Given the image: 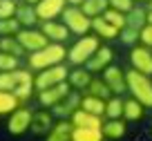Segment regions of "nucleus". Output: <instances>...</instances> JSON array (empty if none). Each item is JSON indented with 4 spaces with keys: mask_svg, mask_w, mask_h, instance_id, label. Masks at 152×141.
<instances>
[{
    "mask_svg": "<svg viewBox=\"0 0 152 141\" xmlns=\"http://www.w3.org/2000/svg\"><path fill=\"white\" fill-rule=\"evenodd\" d=\"M16 18L23 27H34L38 20V14H36V7L29 5V2H18V9H16Z\"/></svg>",
    "mask_w": 152,
    "mask_h": 141,
    "instance_id": "22",
    "label": "nucleus"
},
{
    "mask_svg": "<svg viewBox=\"0 0 152 141\" xmlns=\"http://www.w3.org/2000/svg\"><path fill=\"white\" fill-rule=\"evenodd\" d=\"M72 141H105V137L99 128H74Z\"/></svg>",
    "mask_w": 152,
    "mask_h": 141,
    "instance_id": "27",
    "label": "nucleus"
},
{
    "mask_svg": "<svg viewBox=\"0 0 152 141\" xmlns=\"http://www.w3.org/2000/svg\"><path fill=\"white\" fill-rule=\"evenodd\" d=\"M69 92H72V85L67 83V81L65 83H58V85H54V87H47V90H43V92H38V103L43 105V108L52 110L54 105H58Z\"/></svg>",
    "mask_w": 152,
    "mask_h": 141,
    "instance_id": "12",
    "label": "nucleus"
},
{
    "mask_svg": "<svg viewBox=\"0 0 152 141\" xmlns=\"http://www.w3.org/2000/svg\"><path fill=\"white\" fill-rule=\"evenodd\" d=\"M83 94H92V96H99V99H105V101L112 96V92H110L107 83H105L101 76H94V79H92V83L87 85V90H85Z\"/></svg>",
    "mask_w": 152,
    "mask_h": 141,
    "instance_id": "29",
    "label": "nucleus"
},
{
    "mask_svg": "<svg viewBox=\"0 0 152 141\" xmlns=\"http://www.w3.org/2000/svg\"><path fill=\"white\" fill-rule=\"evenodd\" d=\"M101 132H103L105 141H121L128 134V121L125 119H105Z\"/></svg>",
    "mask_w": 152,
    "mask_h": 141,
    "instance_id": "16",
    "label": "nucleus"
},
{
    "mask_svg": "<svg viewBox=\"0 0 152 141\" xmlns=\"http://www.w3.org/2000/svg\"><path fill=\"white\" fill-rule=\"evenodd\" d=\"M72 132H74V123L69 119H56L45 134V141H72Z\"/></svg>",
    "mask_w": 152,
    "mask_h": 141,
    "instance_id": "18",
    "label": "nucleus"
},
{
    "mask_svg": "<svg viewBox=\"0 0 152 141\" xmlns=\"http://www.w3.org/2000/svg\"><path fill=\"white\" fill-rule=\"evenodd\" d=\"M0 90L11 92L20 103L31 99L34 94V74L29 67H18L14 72H0Z\"/></svg>",
    "mask_w": 152,
    "mask_h": 141,
    "instance_id": "1",
    "label": "nucleus"
},
{
    "mask_svg": "<svg viewBox=\"0 0 152 141\" xmlns=\"http://www.w3.org/2000/svg\"><path fill=\"white\" fill-rule=\"evenodd\" d=\"M18 105H23L18 99H16L11 92H5V90H0V117H9Z\"/></svg>",
    "mask_w": 152,
    "mask_h": 141,
    "instance_id": "31",
    "label": "nucleus"
},
{
    "mask_svg": "<svg viewBox=\"0 0 152 141\" xmlns=\"http://www.w3.org/2000/svg\"><path fill=\"white\" fill-rule=\"evenodd\" d=\"M0 52H7V54H14V56H25V49L23 45L18 43V38L16 36H0Z\"/></svg>",
    "mask_w": 152,
    "mask_h": 141,
    "instance_id": "30",
    "label": "nucleus"
},
{
    "mask_svg": "<svg viewBox=\"0 0 152 141\" xmlns=\"http://www.w3.org/2000/svg\"><path fill=\"white\" fill-rule=\"evenodd\" d=\"M0 2H2V0H0Z\"/></svg>",
    "mask_w": 152,
    "mask_h": 141,
    "instance_id": "45",
    "label": "nucleus"
},
{
    "mask_svg": "<svg viewBox=\"0 0 152 141\" xmlns=\"http://www.w3.org/2000/svg\"><path fill=\"white\" fill-rule=\"evenodd\" d=\"M101 79L107 83V87H110V92L112 94H116V96H123L125 92H128V81H125V70H121L119 65H110L107 70L103 72V76Z\"/></svg>",
    "mask_w": 152,
    "mask_h": 141,
    "instance_id": "11",
    "label": "nucleus"
},
{
    "mask_svg": "<svg viewBox=\"0 0 152 141\" xmlns=\"http://www.w3.org/2000/svg\"><path fill=\"white\" fill-rule=\"evenodd\" d=\"M23 2H29V5H34V7H36L38 2H40V0H23Z\"/></svg>",
    "mask_w": 152,
    "mask_h": 141,
    "instance_id": "40",
    "label": "nucleus"
},
{
    "mask_svg": "<svg viewBox=\"0 0 152 141\" xmlns=\"http://www.w3.org/2000/svg\"><path fill=\"white\" fill-rule=\"evenodd\" d=\"M143 2H145V5H148L150 0H134V5H143Z\"/></svg>",
    "mask_w": 152,
    "mask_h": 141,
    "instance_id": "42",
    "label": "nucleus"
},
{
    "mask_svg": "<svg viewBox=\"0 0 152 141\" xmlns=\"http://www.w3.org/2000/svg\"><path fill=\"white\" fill-rule=\"evenodd\" d=\"M40 32L49 38V43H63V45H65V40L72 34L63 20H47V23H40Z\"/></svg>",
    "mask_w": 152,
    "mask_h": 141,
    "instance_id": "15",
    "label": "nucleus"
},
{
    "mask_svg": "<svg viewBox=\"0 0 152 141\" xmlns=\"http://www.w3.org/2000/svg\"><path fill=\"white\" fill-rule=\"evenodd\" d=\"M81 108L87 110L92 114H99V117H105V99H99V96H92V94H83Z\"/></svg>",
    "mask_w": 152,
    "mask_h": 141,
    "instance_id": "28",
    "label": "nucleus"
},
{
    "mask_svg": "<svg viewBox=\"0 0 152 141\" xmlns=\"http://www.w3.org/2000/svg\"><path fill=\"white\" fill-rule=\"evenodd\" d=\"M143 117H145V108H143L141 103H139L137 99H125V105H123V119L128 123H137V121H143Z\"/></svg>",
    "mask_w": 152,
    "mask_h": 141,
    "instance_id": "23",
    "label": "nucleus"
},
{
    "mask_svg": "<svg viewBox=\"0 0 152 141\" xmlns=\"http://www.w3.org/2000/svg\"><path fill=\"white\" fill-rule=\"evenodd\" d=\"M125 81H128V92L132 99H137L143 108H152V76L141 74L137 70H125Z\"/></svg>",
    "mask_w": 152,
    "mask_h": 141,
    "instance_id": "3",
    "label": "nucleus"
},
{
    "mask_svg": "<svg viewBox=\"0 0 152 141\" xmlns=\"http://www.w3.org/2000/svg\"><path fill=\"white\" fill-rule=\"evenodd\" d=\"M16 2H20V0H16Z\"/></svg>",
    "mask_w": 152,
    "mask_h": 141,
    "instance_id": "44",
    "label": "nucleus"
},
{
    "mask_svg": "<svg viewBox=\"0 0 152 141\" xmlns=\"http://www.w3.org/2000/svg\"><path fill=\"white\" fill-rule=\"evenodd\" d=\"M150 130H152V128H150Z\"/></svg>",
    "mask_w": 152,
    "mask_h": 141,
    "instance_id": "46",
    "label": "nucleus"
},
{
    "mask_svg": "<svg viewBox=\"0 0 152 141\" xmlns=\"http://www.w3.org/2000/svg\"><path fill=\"white\" fill-rule=\"evenodd\" d=\"M20 67V58L14 56V54L0 52V72H14Z\"/></svg>",
    "mask_w": 152,
    "mask_h": 141,
    "instance_id": "34",
    "label": "nucleus"
},
{
    "mask_svg": "<svg viewBox=\"0 0 152 141\" xmlns=\"http://www.w3.org/2000/svg\"><path fill=\"white\" fill-rule=\"evenodd\" d=\"M123 105H125L123 96L112 94V96L105 101V119H123Z\"/></svg>",
    "mask_w": 152,
    "mask_h": 141,
    "instance_id": "25",
    "label": "nucleus"
},
{
    "mask_svg": "<svg viewBox=\"0 0 152 141\" xmlns=\"http://www.w3.org/2000/svg\"><path fill=\"white\" fill-rule=\"evenodd\" d=\"M103 45L101 38L96 34H87V36H81L74 45L67 49V63L74 67H83L92 56L96 54V49Z\"/></svg>",
    "mask_w": 152,
    "mask_h": 141,
    "instance_id": "4",
    "label": "nucleus"
},
{
    "mask_svg": "<svg viewBox=\"0 0 152 141\" xmlns=\"http://www.w3.org/2000/svg\"><path fill=\"white\" fill-rule=\"evenodd\" d=\"M139 29H132V27H123L121 29V34H119V38H121V43L123 45H128V47H134V45H139Z\"/></svg>",
    "mask_w": 152,
    "mask_h": 141,
    "instance_id": "35",
    "label": "nucleus"
},
{
    "mask_svg": "<svg viewBox=\"0 0 152 141\" xmlns=\"http://www.w3.org/2000/svg\"><path fill=\"white\" fill-rule=\"evenodd\" d=\"M148 23L152 25V9H148Z\"/></svg>",
    "mask_w": 152,
    "mask_h": 141,
    "instance_id": "41",
    "label": "nucleus"
},
{
    "mask_svg": "<svg viewBox=\"0 0 152 141\" xmlns=\"http://www.w3.org/2000/svg\"><path fill=\"white\" fill-rule=\"evenodd\" d=\"M31 117H34L31 108H27L25 103L18 105V108H16L14 112L7 117V132H9V134H14V137L27 134V132L31 130Z\"/></svg>",
    "mask_w": 152,
    "mask_h": 141,
    "instance_id": "7",
    "label": "nucleus"
},
{
    "mask_svg": "<svg viewBox=\"0 0 152 141\" xmlns=\"http://www.w3.org/2000/svg\"><path fill=\"white\" fill-rule=\"evenodd\" d=\"M54 121H56V117L52 114V110H38L31 117V130L29 132L36 137H45L49 132V128L54 126Z\"/></svg>",
    "mask_w": 152,
    "mask_h": 141,
    "instance_id": "17",
    "label": "nucleus"
},
{
    "mask_svg": "<svg viewBox=\"0 0 152 141\" xmlns=\"http://www.w3.org/2000/svg\"><path fill=\"white\" fill-rule=\"evenodd\" d=\"M67 61V47L63 43H49L43 49H38L34 54H27V67L31 72H40L54 65H63Z\"/></svg>",
    "mask_w": 152,
    "mask_h": 141,
    "instance_id": "2",
    "label": "nucleus"
},
{
    "mask_svg": "<svg viewBox=\"0 0 152 141\" xmlns=\"http://www.w3.org/2000/svg\"><path fill=\"white\" fill-rule=\"evenodd\" d=\"M81 9L85 11L87 18H99V16H103L110 9V2L107 0H85L81 5Z\"/></svg>",
    "mask_w": 152,
    "mask_h": 141,
    "instance_id": "26",
    "label": "nucleus"
},
{
    "mask_svg": "<svg viewBox=\"0 0 152 141\" xmlns=\"http://www.w3.org/2000/svg\"><path fill=\"white\" fill-rule=\"evenodd\" d=\"M65 9H67V0H40L36 5V14H38L40 23L61 18Z\"/></svg>",
    "mask_w": 152,
    "mask_h": 141,
    "instance_id": "13",
    "label": "nucleus"
},
{
    "mask_svg": "<svg viewBox=\"0 0 152 141\" xmlns=\"http://www.w3.org/2000/svg\"><path fill=\"white\" fill-rule=\"evenodd\" d=\"M125 18H128V25H125V27H132V29H139V32H141L148 25V9L143 5H134L132 9L125 14Z\"/></svg>",
    "mask_w": 152,
    "mask_h": 141,
    "instance_id": "24",
    "label": "nucleus"
},
{
    "mask_svg": "<svg viewBox=\"0 0 152 141\" xmlns=\"http://www.w3.org/2000/svg\"><path fill=\"white\" fill-rule=\"evenodd\" d=\"M16 9H18V2H16V0H2V2H0V20L16 18Z\"/></svg>",
    "mask_w": 152,
    "mask_h": 141,
    "instance_id": "36",
    "label": "nucleus"
},
{
    "mask_svg": "<svg viewBox=\"0 0 152 141\" xmlns=\"http://www.w3.org/2000/svg\"><path fill=\"white\" fill-rule=\"evenodd\" d=\"M107 2H110V7H112V9L123 11V14H128V11L134 7V0H107Z\"/></svg>",
    "mask_w": 152,
    "mask_h": 141,
    "instance_id": "37",
    "label": "nucleus"
},
{
    "mask_svg": "<svg viewBox=\"0 0 152 141\" xmlns=\"http://www.w3.org/2000/svg\"><path fill=\"white\" fill-rule=\"evenodd\" d=\"M63 23L67 25V29H69L74 36H87V34L92 32V18H87L85 11L81 9V7H74V5H67V9L63 11Z\"/></svg>",
    "mask_w": 152,
    "mask_h": 141,
    "instance_id": "5",
    "label": "nucleus"
},
{
    "mask_svg": "<svg viewBox=\"0 0 152 141\" xmlns=\"http://www.w3.org/2000/svg\"><path fill=\"white\" fill-rule=\"evenodd\" d=\"M67 76H69V70H67L65 63L63 65L47 67V70H40V72L34 74V87H36V92H43V90L54 87L58 83H65Z\"/></svg>",
    "mask_w": 152,
    "mask_h": 141,
    "instance_id": "6",
    "label": "nucleus"
},
{
    "mask_svg": "<svg viewBox=\"0 0 152 141\" xmlns=\"http://www.w3.org/2000/svg\"><path fill=\"white\" fill-rule=\"evenodd\" d=\"M69 121L74 123V128H99V130L103 128V117L92 114V112H87V110H83V108L76 110Z\"/></svg>",
    "mask_w": 152,
    "mask_h": 141,
    "instance_id": "19",
    "label": "nucleus"
},
{
    "mask_svg": "<svg viewBox=\"0 0 152 141\" xmlns=\"http://www.w3.org/2000/svg\"><path fill=\"white\" fill-rule=\"evenodd\" d=\"M148 9H152V0H150V2H148Z\"/></svg>",
    "mask_w": 152,
    "mask_h": 141,
    "instance_id": "43",
    "label": "nucleus"
},
{
    "mask_svg": "<svg viewBox=\"0 0 152 141\" xmlns=\"http://www.w3.org/2000/svg\"><path fill=\"white\" fill-rule=\"evenodd\" d=\"M16 38H18V43L23 45V49L27 54H34V52H38V49H43L45 45H49V38L36 27H23Z\"/></svg>",
    "mask_w": 152,
    "mask_h": 141,
    "instance_id": "9",
    "label": "nucleus"
},
{
    "mask_svg": "<svg viewBox=\"0 0 152 141\" xmlns=\"http://www.w3.org/2000/svg\"><path fill=\"white\" fill-rule=\"evenodd\" d=\"M128 58H130V67H132V70L152 76V47L139 43V45L130 47Z\"/></svg>",
    "mask_w": 152,
    "mask_h": 141,
    "instance_id": "8",
    "label": "nucleus"
},
{
    "mask_svg": "<svg viewBox=\"0 0 152 141\" xmlns=\"http://www.w3.org/2000/svg\"><path fill=\"white\" fill-rule=\"evenodd\" d=\"M20 29H23V25L18 23V18H5V20H0V36H18Z\"/></svg>",
    "mask_w": 152,
    "mask_h": 141,
    "instance_id": "32",
    "label": "nucleus"
},
{
    "mask_svg": "<svg viewBox=\"0 0 152 141\" xmlns=\"http://www.w3.org/2000/svg\"><path fill=\"white\" fill-rule=\"evenodd\" d=\"M103 18L107 20L110 25H114L116 29H123L125 25H128V18H125V14H123V11H116V9H112V7H110V9L103 14Z\"/></svg>",
    "mask_w": 152,
    "mask_h": 141,
    "instance_id": "33",
    "label": "nucleus"
},
{
    "mask_svg": "<svg viewBox=\"0 0 152 141\" xmlns=\"http://www.w3.org/2000/svg\"><path fill=\"white\" fill-rule=\"evenodd\" d=\"M112 63H114V49L110 45H101L99 49H96V54L83 67H85L87 72H92V74H103Z\"/></svg>",
    "mask_w": 152,
    "mask_h": 141,
    "instance_id": "10",
    "label": "nucleus"
},
{
    "mask_svg": "<svg viewBox=\"0 0 152 141\" xmlns=\"http://www.w3.org/2000/svg\"><path fill=\"white\" fill-rule=\"evenodd\" d=\"M92 34H96L101 40H114V38H119L121 29H116L103 16H99V18H92Z\"/></svg>",
    "mask_w": 152,
    "mask_h": 141,
    "instance_id": "21",
    "label": "nucleus"
},
{
    "mask_svg": "<svg viewBox=\"0 0 152 141\" xmlns=\"http://www.w3.org/2000/svg\"><path fill=\"white\" fill-rule=\"evenodd\" d=\"M92 79H94V74H92V72H87L85 67H74V70H69L67 83H69L72 90H76V92H85L87 85L92 83Z\"/></svg>",
    "mask_w": 152,
    "mask_h": 141,
    "instance_id": "20",
    "label": "nucleus"
},
{
    "mask_svg": "<svg viewBox=\"0 0 152 141\" xmlns=\"http://www.w3.org/2000/svg\"><path fill=\"white\" fill-rule=\"evenodd\" d=\"M81 101H83V94L76 92V90H72V92L67 94L61 103L52 108V114H54L56 119H72V114L81 108Z\"/></svg>",
    "mask_w": 152,
    "mask_h": 141,
    "instance_id": "14",
    "label": "nucleus"
},
{
    "mask_svg": "<svg viewBox=\"0 0 152 141\" xmlns=\"http://www.w3.org/2000/svg\"><path fill=\"white\" fill-rule=\"evenodd\" d=\"M139 43H141V45L152 47V25H150V23L141 29V34H139Z\"/></svg>",
    "mask_w": 152,
    "mask_h": 141,
    "instance_id": "38",
    "label": "nucleus"
},
{
    "mask_svg": "<svg viewBox=\"0 0 152 141\" xmlns=\"http://www.w3.org/2000/svg\"><path fill=\"white\" fill-rule=\"evenodd\" d=\"M85 0H67V5H74V7H81Z\"/></svg>",
    "mask_w": 152,
    "mask_h": 141,
    "instance_id": "39",
    "label": "nucleus"
}]
</instances>
